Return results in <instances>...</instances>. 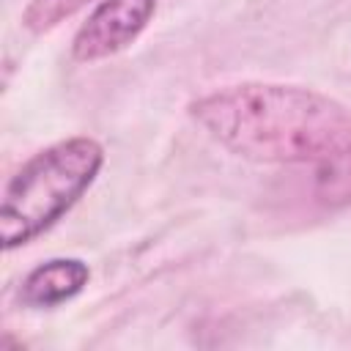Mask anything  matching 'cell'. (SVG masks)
Returning a JSON list of instances; mask_svg holds the SVG:
<instances>
[{"mask_svg": "<svg viewBox=\"0 0 351 351\" xmlns=\"http://www.w3.org/2000/svg\"><path fill=\"white\" fill-rule=\"evenodd\" d=\"M156 0H101L71 38L77 63H96L126 49L151 22Z\"/></svg>", "mask_w": 351, "mask_h": 351, "instance_id": "cell-3", "label": "cell"}, {"mask_svg": "<svg viewBox=\"0 0 351 351\" xmlns=\"http://www.w3.org/2000/svg\"><path fill=\"white\" fill-rule=\"evenodd\" d=\"M88 3L93 0H30L22 11V27L36 36L47 33L66 22L69 16H74L77 11H82Z\"/></svg>", "mask_w": 351, "mask_h": 351, "instance_id": "cell-5", "label": "cell"}, {"mask_svg": "<svg viewBox=\"0 0 351 351\" xmlns=\"http://www.w3.org/2000/svg\"><path fill=\"white\" fill-rule=\"evenodd\" d=\"M104 148L93 137L77 134L33 154L5 184L0 206L3 250L30 244L49 230L96 181Z\"/></svg>", "mask_w": 351, "mask_h": 351, "instance_id": "cell-2", "label": "cell"}, {"mask_svg": "<svg viewBox=\"0 0 351 351\" xmlns=\"http://www.w3.org/2000/svg\"><path fill=\"white\" fill-rule=\"evenodd\" d=\"M189 115L244 159L332 165L351 156V110L313 88L228 85L192 101Z\"/></svg>", "mask_w": 351, "mask_h": 351, "instance_id": "cell-1", "label": "cell"}, {"mask_svg": "<svg viewBox=\"0 0 351 351\" xmlns=\"http://www.w3.org/2000/svg\"><path fill=\"white\" fill-rule=\"evenodd\" d=\"M90 280V269L80 258H49L27 271L19 288L25 307H55L74 299Z\"/></svg>", "mask_w": 351, "mask_h": 351, "instance_id": "cell-4", "label": "cell"}]
</instances>
